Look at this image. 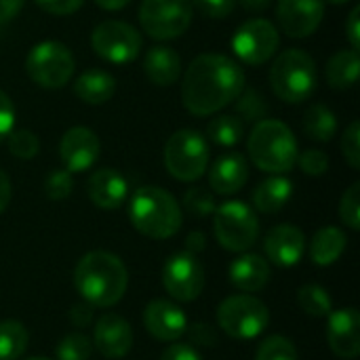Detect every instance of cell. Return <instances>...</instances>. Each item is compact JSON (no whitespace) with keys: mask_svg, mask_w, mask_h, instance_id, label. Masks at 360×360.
Listing matches in <instances>:
<instances>
[{"mask_svg":"<svg viewBox=\"0 0 360 360\" xmlns=\"http://www.w3.org/2000/svg\"><path fill=\"white\" fill-rule=\"evenodd\" d=\"M93 348H97V352L105 359L118 360L127 356L133 348V329L129 321L114 312L103 314L95 323Z\"/></svg>","mask_w":360,"mask_h":360,"instance_id":"obj_16","label":"cell"},{"mask_svg":"<svg viewBox=\"0 0 360 360\" xmlns=\"http://www.w3.org/2000/svg\"><path fill=\"white\" fill-rule=\"evenodd\" d=\"M207 137L215 146L234 148L245 137V122L236 114H219L207 124Z\"/></svg>","mask_w":360,"mask_h":360,"instance_id":"obj_29","label":"cell"},{"mask_svg":"<svg viewBox=\"0 0 360 360\" xmlns=\"http://www.w3.org/2000/svg\"><path fill=\"white\" fill-rule=\"evenodd\" d=\"M91 202L103 211H116L129 196V184L116 169H97L86 181Z\"/></svg>","mask_w":360,"mask_h":360,"instance_id":"obj_20","label":"cell"},{"mask_svg":"<svg viewBox=\"0 0 360 360\" xmlns=\"http://www.w3.org/2000/svg\"><path fill=\"white\" fill-rule=\"evenodd\" d=\"M234 108H236V116L243 122H259L264 118H268V101L266 97L255 91V89H243V93L234 99Z\"/></svg>","mask_w":360,"mask_h":360,"instance_id":"obj_31","label":"cell"},{"mask_svg":"<svg viewBox=\"0 0 360 360\" xmlns=\"http://www.w3.org/2000/svg\"><path fill=\"white\" fill-rule=\"evenodd\" d=\"M8 152L19 160H32L40 152V139L30 129H17L6 135Z\"/></svg>","mask_w":360,"mask_h":360,"instance_id":"obj_33","label":"cell"},{"mask_svg":"<svg viewBox=\"0 0 360 360\" xmlns=\"http://www.w3.org/2000/svg\"><path fill=\"white\" fill-rule=\"evenodd\" d=\"M91 308H93V306H89L86 302H84V304H78V306H74V308L70 310V319L74 321V325H78V327H84V325H89V323H91V319H93V312H91Z\"/></svg>","mask_w":360,"mask_h":360,"instance_id":"obj_48","label":"cell"},{"mask_svg":"<svg viewBox=\"0 0 360 360\" xmlns=\"http://www.w3.org/2000/svg\"><path fill=\"white\" fill-rule=\"evenodd\" d=\"M213 232L217 243L232 253L249 251L259 236L255 211L243 200H228L213 213Z\"/></svg>","mask_w":360,"mask_h":360,"instance_id":"obj_7","label":"cell"},{"mask_svg":"<svg viewBox=\"0 0 360 360\" xmlns=\"http://www.w3.org/2000/svg\"><path fill=\"white\" fill-rule=\"evenodd\" d=\"M146 331L158 342H177L188 331V319L179 306L169 300H154L143 310Z\"/></svg>","mask_w":360,"mask_h":360,"instance_id":"obj_18","label":"cell"},{"mask_svg":"<svg viewBox=\"0 0 360 360\" xmlns=\"http://www.w3.org/2000/svg\"><path fill=\"white\" fill-rule=\"evenodd\" d=\"M15 124V105L11 97L0 89V141L6 139V135L13 131Z\"/></svg>","mask_w":360,"mask_h":360,"instance_id":"obj_43","label":"cell"},{"mask_svg":"<svg viewBox=\"0 0 360 360\" xmlns=\"http://www.w3.org/2000/svg\"><path fill=\"white\" fill-rule=\"evenodd\" d=\"M340 217L350 230L360 228V184L354 181L340 200Z\"/></svg>","mask_w":360,"mask_h":360,"instance_id":"obj_37","label":"cell"},{"mask_svg":"<svg viewBox=\"0 0 360 360\" xmlns=\"http://www.w3.org/2000/svg\"><path fill=\"white\" fill-rule=\"evenodd\" d=\"M184 207L188 213H192L194 217H207V215H213L217 205H215V196L207 190V188H200V186H194L186 192L184 196Z\"/></svg>","mask_w":360,"mask_h":360,"instance_id":"obj_36","label":"cell"},{"mask_svg":"<svg viewBox=\"0 0 360 360\" xmlns=\"http://www.w3.org/2000/svg\"><path fill=\"white\" fill-rule=\"evenodd\" d=\"M249 179V165L243 154L226 152L209 169V186L215 194L230 196L243 190Z\"/></svg>","mask_w":360,"mask_h":360,"instance_id":"obj_21","label":"cell"},{"mask_svg":"<svg viewBox=\"0 0 360 360\" xmlns=\"http://www.w3.org/2000/svg\"><path fill=\"white\" fill-rule=\"evenodd\" d=\"M278 44L281 36L276 25L264 17L245 21L232 36V51L247 65H262L270 61L276 55Z\"/></svg>","mask_w":360,"mask_h":360,"instance_id":"obj_12","label":"cell"},{"mask_svg":"<svg viewBox=\"0 0 360 360\" xmlns=\"http://www.w3.org/2000/svg\"><path fill=\"white\" fill-rule=\"evenodd\" d=\"M129 219L139 234L165 240L179 232L184 217L179 202L171 192L156 186H143L129 202Z\"/></svg>","mask_w":360,"mask_h":360,"instance_id":"obj_3","label":"cell"},{"mask_svg":"<svg viewBox=\"0 0 360 360\" xmlns=\"http://www.w3.org/2000/svg\"><path fill=\"white\" fill-rule=\"evenodd\" d=\"M194 6L190 0H141L139 23L154 40H173L188 32Z\"/></svg>","mask_w":360,"mask_h":360,"instance_id":"obj_10","label":"cell"},{"mask_svg":"<svg viewBox=\"0 0 360 360\" xmlns=\"http://www.w3.org/2000/svg\"><path fill=\"white\" fill-rule=\"evenodd\" d=\"M27 360H51V359H46V356H34V359H27Z\"/></svg>","mask_w":360,"mask_h":360,"instance_id":"obj_54","label":"cell"},{"mask_svg":"<svg viewBox=\"0 0 360 360\" xmlns=\"http://www.w3.org/2000/svg\"><path fill=\"white\" fill-rule=\"evenodd\" d=\"M297 304L306 314H310L314 319L329 316V312L333 310L329 291L319 287V285H304L297 291Z\"/></svg>","mask_w":360,"mask_h":360,"instance_id":"obj_32","label":"cell"},{"mask_svg":"<svg viewBox=\"0 0 360 360\" xmlns=\"http://www.w3.org/2000/svg\"><path fill=\"white\" fill-rule=\"evenodd\" d=\"M165 167L177 181H196L209 167V141L194 129L175 131L165 146Z\"/></svg>","mask_w":360,"mask_h":360,"instance_id":"obj_6","label":"cell"},{"mask_svg":"<svg viewBox=\"0 0 360 360\" xmlns=\"http://www.w3.org/2000/svg\"><path fill=\"white\" fill-rule=\"evenodd\" d=\"M293 196V181L285 175H272L253 190V207L259 213H278Z\"/></svg>","mask_w":360,"mask_h":360,"instance_id":"obj_25","label":"cell"},{"mask_svg":"<svg viewBox=\"0 0 360 360\" xmlns=\"http://www.w3.org/2000/svg\"><path fill=\"white\" fill-rule=\"evenodd\" d=\"M255 360H297L295 344L285 335H270L255 352Z\"/></svg>","mask_w":360,"mask_h":360,"instance_id":"obj_35","label":"cell"},{"mask_svg":"<svg viewBox=\"0 0 360 360\" xmlns=\"http://www.w3.org/2000/svg\"><path fill=\"white\" fill-rule=\"evenodd\" d=\"M162 285L177 302H194L205 289V270L194 253L181 251L171 255L162 268Z\"/></svg>","mask_w":360,"mask_h":360,"instance_id":"obj_13","label":"cell"},{"mask_svg":"<svg viewBox=\"0 0 360 360\" xmlns=\"http://www.w3.org/2000/svg\"><path fill=\"white\" fill-rule=\"evenodd\" d=\"M202 247H205V236L200 232H192L188 236V251L196 255L198 251H202Z\"/></svg>","mask_w":360,"mask_h":360,"instance_id":"obj_51","label":"cell"},{"mask_svg":"<svg viewBox=\"0 0 360 360\" xmlns=\"http://www.w3.org/2000/svg\"><path fill=\"white\" fill-rule=\"evenodd\" d=\"M8 202H11V179H8V175L0 169V213L6 211Z\"/></svg>","mask_w":360,"mask_h":360,"instance_id":"obj_49","label":"cell"},{"mask_svg":"<svg viewBox=\"0 0 360 360\" xmlns=\"http://www.w3.org/2000/svg\"><path fill=\"white\" fill-rule=\"evenodd\" d=\"M316 61L304 49H287L270 68V84L285 103H304L316 91Z\"/></svg>","mask_w":360,"mask_h":360,"instance_id":"obj_5","label":"cell"},{"mask_svg":"<svg viewBox=\"0 0 360 360\" xmlns=\"http://www.w3.org/2000/svg\"><path fill=\"white\" fill-rule=\"evenodd\" d=\"M346 245H348V238L344 230L335 226H325L314 234L310 243V257L321 268L333 266L346 251Z\"/></svg>","mask_w":360,"mask_h":360,"instance_id":"obj_26","label":"cell"},{"mask_svg":"<svg viewBox=\"0 0 360 360\" xmlns=\"http://www.w3.org/2000/svg\"><path fill=\"white\" fill-rule=\"evenodd\" d=\"M344 30H346V38H348V42H350V49L359 51L360 49V6H354V8L348 13Z\"/></svg>","mask_w":360,"mask_h":360,"instance_id":"obj_45","label":"cell"},{"mask_svg":"<svg viewBox=\"0 0 360 360\" xmlns=\"http://www.w3.org/2000/svg\"><path fill=\"white\" fill-rule=\"evenodd\" d=\"M190 335H192V342L196 344V346H215L217 344V338H215V333L211 331V327H207V325H192L190 327Z\"/></svg>","mask_w":360,"mask_h":360,"instance_id":"obj_46","label":"cell"},{"mask_svg":"<svg viewBox=\"0 0 360 360\" xmlns=\"http://www.w3.org/2000/svg\"><path fill=\"white\" fill-rule=\"evenodd\" d=\"M325 2H329V4H335V6H340V4H346V2H350V0H325Z\"/></svg>","mask_w":360,"mask_h":360,"instance_id":"obj_53","label":"cell"},{"mask_svg":"<svg viewBox=\"0 0 360 360\" xmlns=\"http://www.w3.org/2000/svg\"><path fill=\"white\" fill-rule=\"evenodd\" d=\"M295 165H300V169L306 175L321 177V175H325L329 171V156L319 148H310V150H304L302 154H297Z\"/></svg>","mask_w":360,"mask_h":360,"instance_id":"obj_39","label":"cell"},{"mask_svg":"<svg viewBox=\"0 0 360 360\" xmlns=\"http://www.w3.org/2000/svg\"><path fill=\"white\" fill-rule=\"evenodd\" d=\"M72 89L80 101H84L89 105H103L114 97L116 80L112 74H108L103 70H86L74 80Z\"/></svg>","mask_w":360,"mask_h":360,"instance_id":"obj_24","label":"cell"},{"mask_svg":"<svg viewBox=\"0 0 360 360\" xmlns=\"http://www.w3.org/2000/svg\"><path fill=\"white\" fill-rule=\"evenodd\" d=\"M76 70V59L72 51L57 40H44L30 49L25 57V72L42 89L65 86Z\"/></svg>","mask_w":360,"mask_h":360,"instance_id":"obj_8","label":"cell"},{"mask_svg":"<svg viewBox=\"0 0 360 360\" xmlns=\"http://www.w3.org/2000/svg\"><path fill=\"white\" fill-rule=\"evenodd\" d=\"M74 287L89 306L110 308L124 297L129 272L114 253L91 251L74 268Z\"/></svg>","mask_w":360,"mask_h":360,"instance_id":"obj_2","label":"cell"},{"mask_svg":"<svg viewBox=\"0 0 360 360\" xmlns=\"http://www.w3.org/2000/svg\"><path fill=\"white\" fill-rule=\"evenodd\" d=\"M327 340L335 356L346 360L360 354V316L356 308L331 310L327 316Z\"/></svg>","mask_w":360,"mask_h":360,"instance_id":"obj_17","label":"cell"},{"mask_svg":"<svg viewBox=\"0 0 360 360\" xmlns=\"http://www.w3.org/2000/svg\"><path fill=\"white\" fill-rule=\"evenodd\" d=\"M360 72V55L354 49H346V51H338L325 70L327 82L331 89L335 91H344L356 84Z\"/></svg>","mask_w":360,"mask_h":360,"instance_id":"obj_27","label":"cell"},{"mask_svg":"<svg viewBox=\"0 0 360 360\" xmlns=\"http://www.w3.org/2000/svg\"><path fill=\"white\" fill-rule=\"evenodd\" d=\"M97 6H101V8H105V11H120V8H124L131 0H93Z\"/></svg>","mask_w":360,"mask_h":360,"instance_id":"obj_52","label":"cell"},{"mask_svg":"<svg viewBox=\"0 0 360 360\" xmlns=\"http://www.w3.org/2000/svg\"><path fill=\"white\" fill-rule=\"evenodd\" d=\"M74 190V179L72 173L65 169H57L53 173H49V177L44 179V194L51 200H65Z\"/></svg>","mask_w":360,"mask_h":360,"instance_id":"obj_38","label":"cell"},{"mask_svg":"<svg viewBox=\"0 0 360 360\" xmlns=\"http://www.w3.org/2000/svg\"><path fill=\"white\" fill-rule=\"evenodd\" d=\"M264 249L272 264L281 268H293L302 262L306 253V236L297 226L281 224L268 232Z\"/></svg>","mask_w":360,"mask_h":360,"instance_id":"obj_19","label":"cell"},{"mask_svg":"<svg viewBox=\"0 0 360 360\" xmlns=\"http://www.w3.org/2000/svg\"><path fill=\"white\" fill-rule=\"evenodd\" d=\"M55 356L57 360H89L93 356V342L82 333H70L57 344Z\"/></svg>","mask_w":360,"mask_h":360,"instance_id":"obj_34","label":"cell"},{"mask_svg":"<svg viewBox=\"0 0 360 360\" xmlns=\"http://www.w3.org/2000/svg\"><path fill=\"white\" fill-rule=\"evenodd\" d=\"M27 329L19 321H0V360H19L27 348Z\"/></svg>","mask_w":360,"mask_h":360,"instance_id":"obj_30","label":"cell"},{"mask_svg":"<svg viewBox=\"0 0 360 360\" xmlns=\"http://www.w3.org/2000/svg\"><path fill=\"white\" fill-rule=\"evenodd\" d=\"M247 150L257 169L274 175L291 171L300 154L291 129L276 118H264L255 122L247 139Z\"/></svg>","mask_w":360,"mask_h":360,"instance_id":"obj_4","label":"cell"},{"mask_svg":"<svg viewBox=\"0 0 360 360\" xmlns=\"http://www.w3.org/2000/svg\"><path fill=\"white\" fill-rule=\"evenodd\" d=\"M160 360H202V356L198 354V350L194 346H190V344H175L173 342V346H169L162 352Z\"/></svg>","mask_w":360,"mask_h":360,"instance_id":"obj_44","label":"cell"},{"mask_svg":"<svg viewBox=\"0 0 360 360\" xmlns=\"http://www.w3.org/2000/svg\"><path fill=\"white\" fill-rule=\"evenodd\" d=\"M25 0H0V25L13 21L23 8Z\"/></svg>","mask_w":360,"mask_h":360,"instance_id":"obj_47","label":"cell"},{"mask_svg":"<svg viewBox=\"0 0 360 360\" xmlns=\"http://www.w3.org/2000/svg\"><path fill=\"white\" fill-rule=\"evenodd\" d=\"M270 310L253 295L226 297L217 308V325L234 340H253L268 329Z\"/></svg>","mask_w":360,"mask_h":360,"instance_id":"obj_9","label":"cell"},{"mask_svg":"<svg viewBox=\"0 0 360 360\" xmlns=\"http://www.w3.org/2000/svg\"><path fill=\"white\" fill-rule=\"evenodd\" d=\"M304 131L310 139L327 143L338 133V118L327 105L314 103L304 114Z\"/></svg>","mask_w":360,"mask_h":360,"instance_id":"obj_28","label":"cell"},{"mask_svg":"<svg viewBox=\"0 0 360 360\" xmlns=\"http://www.w3.org/2000/svg\"><path fill=\"white\" fill-rule=\"evenodd\" d=\"M245 89L243 68L221 53H202L192 59L181 80L184 108L194 116H211L234 103Z\"/></svg>","mask_w":360,"mask_h":360,"instance_id":"obj_1","label":"cell"},{"mask_svg":"<svg viewBox=\"0 0 360 360\" xmlns=\"http://www.w3.org/2000/svg\"><path fill=\"white\" fill-rule=\"evenodd\" d=\"M34 2L44 13H51V15H57V17H65V15L76 13L82 6L84 0H34Z\"/></svg>","mask_w":360,"mask_h":360,"instance_id":"obj_42","label":"cell"},{"mask_svg":"<svg viewBox=\"0 0 360 360\" xmlns=\"http://www.w3.org/2000/svg\"><path fill=\"white\" fill-rule=\"evenodd\" d=\"M342 154L346 158V162L350 165V169L359 171L360 169V122L352 120L348 124V129L344 131L342 137Z\"/></svg>","mask_w":360,"mask_h":360,"instance_id":"obj_40","label":"cell"},{"mask_svg":"<svg viewBox=\"0 0 360 360\" xmlns=\"http://www.w3.org/2000/svg\"><path fill=\"white\" fill-rule=\"evenodd\" d=\"M325 17V0H278L276 19L289 38L312 36Z\"/></svg>","mask_w":360,"mask_h":360,"instance_id":"obj_14","label":"cell"},{"mask_svg":"<svg viewBox=\"0 0 360 360\" xmlns=\"http://www.w3.org/2000/svg\"><path fill=\"white\" fill-rule=\"evenodd\" d=\"M143 74L156 86H171L181 76V57L175 49L156 44L143 55Z\"/></svg>","mask_w":360,"mask_h":360,"instance_id":"obj_23","label":"cell"},{"mask_svg":"<svg viewBox=\"0 0 360 360\" xmlns=\"http://www.w3.org/2000/svg\"><path fill=\"white\" fill-rule=\"evenodd\" d=\"M228 276L236 289H240L245 293H255L268 285L270 264L257 253H243L240 257H236L230 264Z\"/></svg>","mask_w":360,"mask_h":360,"instance_id":"obj_22","label":"cell"},{"mask_svg":"<svg viewBox=\"0 0 360 360\" xmlns=\"http://www.w3.org/2000/svg\"><path fill=\"white\" fill-rule=\"evenodd\" d=\"M190 2L209 19H224L232 15V11L236 8V0H190Z\"/></svg>","mask_w":360,"mask_h":360,"instance_id":"obj_41","label":"cell"},{"mask_svg":"<svg viewBox=\"0 0 360 360\" xmlns=\"http://www.w3.org/2000/svg\"><path fill=\"white\" fill-rule=\"evenodd\" d=\"M240 4L247 13H264L272 4V0H240Z\"/></svg>","mask_w":360,"mask_h":360,"instance_id":"obj_50","label":"cell"},{"mask_svg":"<svg viewBox=\"0 0 360 360\" xmlns=\"http://www.w3.org/2000/svg\"><path fill=\"white\" fill-rule=\"evenodd\" d=\"M93 51L110 63H131L141 55L143 38L137 27L120 19H105L91 34Z\"/></svg>","mask_w":360,"mask_h":360,"instance_id":"obj_11","label":"cell"},{"mask_svg":"<svg viewBox=\"0 0 360 360\" xmlns=\"http://www.w3.org/2000/svg\"><path fill=\"white\" fill-rule=\"evenodd\" d=\"M101 152V143L95 131L86 127H72L61 135L59 141V158L70 173H82L91 169Z\"/></svg>","mask_w":360,"mask_h":360,"instance_id":"obj_15","label":"cell"}]
</instances>
